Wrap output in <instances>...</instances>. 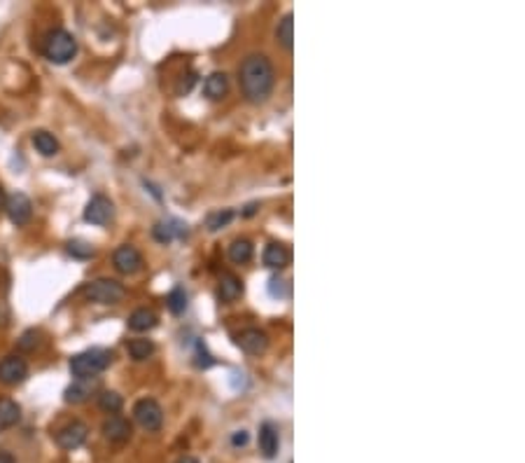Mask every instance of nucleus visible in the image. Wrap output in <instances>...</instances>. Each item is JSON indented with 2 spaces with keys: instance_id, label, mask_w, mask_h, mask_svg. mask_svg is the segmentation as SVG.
Listing matches in <instances>:
<instances>
[{
  "instance_id": "1",
  "label": "nucleus",
  "mask_w": 525,
  "mask_h": 463,
  "mask_svg": "<svg viewBox=\"0 0 525 463\" xmlns=\"http://www.w3.org/2000/svg\"><path fill=\"white\" fill-rule=\"evenodd\" d=\"M239 82L243 96L250 103H264L271 96L273 85H276V71H273L269 57L250 54L243 59V64L239 68Z\"/></svg>"
},
{
  "instance_id": "2",
  "label": "nucleus",
  "mask_w": 525,
  "mask_h": 463,
  "mask_svg": "<svg viewBox=\"0 0 525 463\" xmlns=\"http://www.w3.org/2000/svg\"><path fill=\"white\" fill-rule=\"evenodd\" d=\"M112 363V353L108 348H87V351H82L78 356H73L71 358V375L75 379H91L96 375H101L110 368Z\"/></svg>"
},
{
  "instance_id": "3",
  "label": "nucleus",
  "mask_w": 525,
  "mask_h": 463,
  "mask_svg": "<svg viewBox=\"0 0 525 463\" xmlns=\"http://www.w3.org/2000/svg\"><path fill=\"white\" fill-rule=\"evenodd\" d=\"M75 54H78V40L66 28H56V31H52L47 35V40H44V57L52 64L64 66L68 61H73Z\"/></svg>"
},
{
  "instance_id": "4",
  "label": "nucleus",
  "mask_w": 525,
  "mask_h": 463,
  "mask_svg": "<svg viewBox=\"0 0 525 463\" xmlns=\"http://www.w3.org/2000/svg\"><path fill=\"white\" fill-rule=\"evenodd\" d=\"M85 295L91 302H98V305H119L126 295V288L115 279H96L87 283Z\"/></svg>"
},
{
  "instance_id": "5",
  "label": "nucleus",
  "mask_w": 525,
  "mask_h": 463,
  "mask_svg": "<svg viewBox=\"0 0 525 463\" xmlns=\"http://www.w3.org/2000/svg\"><path fill=\"white\" fill-rule=\"evenodd\" d=\"M133 419L147 433H157L164 426V409L155 398H140L133 405Z\"/></svg>"
},
{
  "instance_id": "6",
  "label": "nucleus",
  "mask_w": 525,
  "mask_h": 463,
  "mask_svg": "<svg viewBox=\"0 0 525 463\" xmlns=\"http://www.w3.org/2000/svg\"><path fill=\"white\" fill-rule=\"evenodd\" d=\"M112 264H115V269L119 271V274H138V271L143 269V255L140 250L135 246H119L115 253H112Z\"/></svg>"
},
{
  "instance_id": "7",
  "label": "nucleus",
  "mask_w": 525,
  "mask_h": 463,
  "mask_svg": "<svg viewBox=\"0 0 525 463\" xmlns=\"http://www.w3.org/2000/svg\"><path fill=\"white\" fill-rule=\"evenodd\" d=\"M5 211H7V218H10L17 227L28 225L30 218H33V204H30V199L24 192H14V194L7 197Z\"/></svg>"
},
{
  "instance_id": "8",
  "label": "nucleus",
  "mask_w": 525,
  "mask_h": 463,
  "mask_svg": "<svg viewBox=\"0 0 525 463\" xmlns=\"http://www.w3.org/2000/svg\"><path fill=\"white\" fill-rule=\"evenodd\" d=\"M28 377V363L21 356H5L0 361V382L5 386H17L26 382Z\"/></svg>"
},
{
  "instance_id": "9",
  "label": "nucleus",
  "mask_w": 525,
  "mask_h": 463,
  "mask_svg": "<svg viewBox=\"0 0 525 463\" xmlns=\"http://www.w3.org/2000/svg\"><path fill=\"white\" fill-rule=\"evenodd\" d=\"M87 435H89L87 423L71 421V423H66V426L56 433V445L61 447V450L73 452V450H78V447H82V445L87 443Z\"/></svg>"
},
{
  "instance_id": "10",
  "label": "nucleus",
  "mask_w": 525,
  "mask_h": 463,
  "mask_svg": "<svg viewBox=\"0 0 525 463\" xmlns=\"http://www.w3.org/2000/svg\"><path fill=\"white\" fill-rule=\"evenodd\" d=\"M112 218V201L105 194H94L85 209V220L91 225H108Z\"/></svg>"
},
{
  "instance_id": "11",
  "label": "nucleus",
  "mask_w": 525,
  "mask_h": 463,
  "mask_svg": "<svg viewBox=\"0 0 525 463\" xmlns=\"http://www.w3.org/2000/svg\"><path fill=\"white\" fill-rule=\"evenodd\" d=\"M236 344H239L243 351L250 356H260L269 348V335L260 328H248L243 330L239 337H236Z\"/></svg>"
},
{
  "instance_id": "12",
  "label": "nucleus",
  "mask_w": 525,
  "mask_h": 463,
  "mask_svg": "<svg viewBox=\"0 0 525 463\" xmlns=\"http://www.w3.org/2000/svg\"><path fill=\"white\" fill-rule=\"evenodd\" d=\"M101 430H103V435L110 440V443H117V445L126 443V440L131 438V423H128L124 416H119V414H110L108 419L103 421Z\"/></svg>"
},
{
  "instance_id": "13",
  "label": "nucleus",
  "mask_w": 525,
  "mask_h": 463,
  "mask_svg": "<svg viewBox=\"0 0 525 463\" xmlns=\"http://www.w3.org/2000/svg\"><path fill=\"white\" fill-rule=\"evenodd\" d=\"M152 234H155V239L159 241V244H171L173 239H182L187 237V225L180 223V220H162V223L155 225V230H152Z\"/></svg>"
},
{
  "instance_id": "14",
  "label": "nucleus",
  "mask_w": 525,
  "mask_h": 463,
  "mask_svg": "<svg viewBox=\"0 0 525 463\" xmlns=\"http://www.w3.org/2000/svg\"><path fill=\"white\" fill-rule=\"evenodd\" d=\"M280 447V435H278V426L273 421H264L260 426V452L264 459H273L278 454Z\"/></svg>"
},
{
  "instance_id": "15",
  "label": "nucleus",
  "mask_w": 525,
  "mask_h": 463,
  "mask_svg": "<svg viewBox=\"0 0 525 463\" xmlns=\"http://www.w3.org/2000/svg\"><path fill=\"white\" fill-rule=\"evenodd\" d=\"M290 250H287L285 244H278V241H273V244H269L264 248V255L262 260L269 269H283L290 264Z\"/></svg>"
},
{
  "instance_id": "16",
  "label": "nucleus",
  "mask_w": 525,
  "mask_h": 463,
  "mask_svg": "<svg viewBox=\"0 0 525 463\" xmlns=\"http://www.w3.org/2000/svg\"><path fill=\"white\" fill-rule=\"evenodd\" d=\"M227 92H229V78H227V73H210L208 78L203 82V94L210 98V101H219V98H224Z\"/></svg>"
},
{
  "instance_id": "17",
  "label": "nucleus",
  "mask_w": 525,
  "mask_h": 463,
  "mask_svg": "<svg viewBox=\"0 0 525 463\" xmlns=\"http://www.w3.org/2000/svg\"><path fill=\"white\" fill-rule=\"evenodd\" d=\"M94 389H96V382H91V379H75V382L66 389L64 400L71 402V405H80V402L89 400Z\"/></svg>"
},
{
  "instance_id": "18",
  "label": "nucleus",
  "mask_w": 525,
  "mask_h": 463,
  "mask_svg": "<svg viewBox=\"0 0 525 463\" xmlns=\"http://www.w3.org/2000/svg\"><path fill=\"white\" fill-rule=\"evenodd\" d=\"M243 295V281L234 274H222L219 279V286H217V298L219 302H224V305H229V302L239 300Z\"/></svg>"
},
{
  "instance_id": "19",
  "label": "nucleus",
  "mask_w": 525,
  "mask_h": 463,
  "mask_svg": "<svg viewBox=\"0 0 525 463\" xmlns=\"http://www.w3.org/2000/svg\"><path fill=\"white\" fill-rule=\"evenodd\" d=\"M157 325H159V316L147 307L135 309L133 314L128 316V328L133 332H147L152 328H157Z\"/></svg>"
},
{
  "instance_id": "20",
  "label": "nucleus",
  "mask_w": 525,
  "mask_h": 463,
  "mask_svg": "<svg viewBox=\"0 0 525 463\" xmlns=\"http://www.w3.org/2000/svg\"><path fill=\"white\" fill-rule=\"evenodd\" d=\"M33 146H35V150L40 153L42 157H54L59 150H61V146H59V141L54 139V134H49V131H44V129H40V131H35L33 134Z\"/></svg>"
},
{
  "instance_id": "21",
  "label": "nucleus",
  "mask_w": 525,
  "mask_h": 463,
  "mask_svg": "<svg viewBox=\"0 0 525 463\" xmlns=\"http://www.w3.org/2000/svg\"><path fill=\"white\" fill-rule=\"evenodd\" d=\"M21 419V407L10 398H0V428L17 426Z\"/></svg>"
},
{
  "instance_id": "22",
  "label": "nucleus",
  "mask_w": 525,
  "mask_h": 463,
  "mask_svg": "<svg viewBox=\"0 0 525 463\" xmlns=\"http://www.w3.org/2000/svg\"><path fill=\"white\" fill-rule=\"evenodd\" d=\"M255 255V246L250 239H236L229 246V260L234 264H248Z\"/></svg>"
},
{
  "instance_id": "23",
  "label": "nucleus",
  "mask_w": 525,
  "mask_h": 463,
  "mask_svg": "<svg viewBox=\"0 0 525 463\" xmlns=\"http://www.w3.org/2000/svg\"><path fill=\"white\" fill-rule=\"evenodd\" d=\"M126 351H128V356H131L135 363H143V361H147L152 353H155V341H152V339H143V337L131 339L126 344Z\"/></svg>"
},
{
  "instance_id": "24",
  "label": "nucleus",
  "mask_w": 525,
  "mask_h": 463,
  "mask_svg": "<svg viewBox=\"0 0 525 463\" xmlns=\"http://www.w3.org/2000/svg\"><path fill=\"white\" fill-rule=\"evenodd\" d=\"M276 37H278V42L283 45L285 49H292V40H294V17H292V12H287L285 17L278 21Z\"/></svg>"
},
{
  "instance_id": "25",
  "label": "nucleus",
  "mask_w": 525,
  "mask_h": 463,
  "mask_svg": "<svg viewBox=\"0 0 525 463\" xmlns=\"http://www.w3.org/2000/svg\"><path fill=\"white\" fill-rule=\"evenodd\" d=\"M166 307H169L171 314H182V311L187 309V293L182 286H175L173 291L169 293V298H166Z\"/></svg>"
},
{
  "instance_id": "26",
  "label": "nucleus",
  "mask_w": 525,
  "mask_h": 463,
  "mask_svg": "<svg viewBox=\"0 0 525 463\" xmlns=\"http://www.w3.org/2000/svg\"><path fill=\"white\" fill-rule=\"evenodd\" d=\"M98 407L108 414H117L119 409L124 407V400H121L117 391H103L101 396H98Z\"/></svg>"
},
{
  "instance_id": "27",
  "label": "nucleus",
  "mask_w": 525,
  "mask_h": 463,
  "mask_svg": "<svg viewBox=\"0 0 525 463\" xmlns=\"http://www.w3.org/2000/svg\"><path fill=\"white\" fill-rule=\"evenodd\" d=\"M234 220V211L224 209V211H217V213H210L208 218H205V227H208L210 232H217L222 230V227H227Z\"/></svg>"
},
{
  "instance_id": "28",
  "label": "nucleus",
  "mask_w": 525,
  "mask_h": 463,
  "mask_svg": "<svg viewBox=\"0 0 525 463\" xmlns=\"http://www.w3.org/2000/svg\"><path fill=\"white\" fill-rule=\"evenodd\" d=\"M68 253L73 257H80V260H89V257H94V248L85 244V241H71L68 244Z\"/></svg>"
},
{
  "instance_id": "29",
  "label": "nucleus",
  "mask_w": 525,
  "mask_h": 463,
  "mask_svg": "<svg viewBox=\"0 0 525 463\" xmlns=\"http://www.w3.org/2000/svg\"><path fill=\"white\" fill-rule=\"evenodd\" d=\"M35 344H37V332L35 330L24 332V337L19 339V348H24V351H30V348H35Z\"/></svg>"
},
{
  "instance_id": "30",
  "label": "nucleus",
  "mask_w": 525,
  "mask_h": 463,
  "mask_svg": "<svg viewBox=\"0 0 525 463\" xmlns=\"http://www.w3.org/2000/svg\"><path fill=\"white\" fill-rule=\"evenodd\" d=\"M196 363H199L201 368H210L212 365V361H210V356H208V351H205V346L201 344V341H196Z\"/></svg>"
},
{
  "instance_id": "31",
  "label": "nucleus",
  "mask_w": 525,
  "mask_h": 463,
  "mask_svg": "<svg viewBox=\"0 0 525 463\" xmlns=\"http://www.w3.org/2000/svg\"><path fill=\"white\" fill-rule=\"evenodd\" d=\"M285 281H280V279H271V286H269V291H271V295L273 298H283L285 295Z\"/></svg>"
},
{
  "instance_id": "32",
  "label": "nucleus",
  "mask_w": 525,
  "mask_h": 463,
  "mask_svg": "<svg viewBox=\"0 0 525 463\" xmlns=\"http://www.w3.org/2000/svg\"><path fill=\"white\" fill-rule=\"evenodd\" d=\"M248 440H250L248 430H236L234 435H231V445H234V447H246V445H248Z\"/></svg>"
},
{
  "instance_id": "33",
  "label": "nucleus",
  "mask_w": 525,
  "mask_h": 463,
  "mask_svg": "<svg viewBox=\"0 0 525 463\" xmlns=\"http://www.w3.org/2000/svg\"><path fill=\"white\" fill-rule=\"evenodd\" d=\"M255 211H257V204H250V206H248L246 211H243V216H253Z\"/></svg>"
},
{
  "instance_id": "34",
  "label": "nucleus",
  "mask_w": 525,
  "mask_h": 463,
  "mask_svg": "<svg viewBox=\"0 0 525 463\" xmlns=\"http://www.w3.org/2000/svg\"><path fill=\"white\" fill-rule=\"evenodd\" d=\"M178 463H199V461H196L194 457H185V459H180Z\"/></svg>"
},
{
  "instance_id": "35",
  "label": "nucleus",
  "mask_w": 525,
  "mask_h": 463,
  "mask_svg": "<svg viewBox=\"0 0 525 463\" xmlns=\"http://www.w3.org/2000/svg\"><path fill=\"white\" fill-rule=\"evenodd\" d=\"M5 201H7V197H5L3 189H0V209H5Z\"/></svg>"
}]
</instances>
